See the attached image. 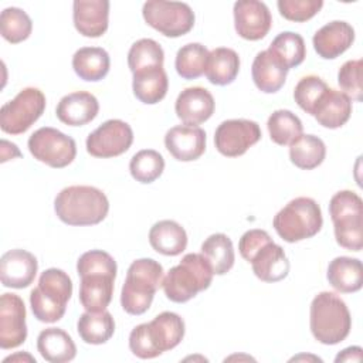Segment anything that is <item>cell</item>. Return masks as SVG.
I'll return each mask as SVG.
<instances>
[{
  "label": "cell",
  "mask_w": 363,
  "mask_h": 363,
  "mask_svg": "<svg viewBox=\"0 0 363 363\" xmlns=\"http://www.w3.org/2000/svg\"><path fill=\"white\" fill-rule=\"evenodd\" d=\"M186 326L180 315L164 311L147 323L135 326L129 335V349L139 359H153L174 349L184 337Z\"/></svg>",
  "instance_id": "1"
},
{
  "label": "cell",
  "mask_w": 363,
  "mask_h": 363,
  "mask_svg": "<svg viewBox=\"0 0 363 363\" xmlns=\"http://www.w3.org/2000/svg\"><path fill=\"white\" fill-rule=\"evenodd\" d=\"M54 210L68 225H95L108 216L109 201L105 193L94 186H69L57 194Z\"/></svg>",
  "instance_id": "2"
},
{
  "label": "cell",
  "mask_w": 363,
  "mask_h": 363,
  "mask_svg": "<svg viewBox=\"0 0 363 363\" xmlns=\"http://www.w3.org/2000/svg\"><path fill=\"white\" fill-rule=\"evenodd\" d=\"M309 326L313 337L322 345L343 342L352 329V318L345 301L333 292H319L311 302Z\"/></svg>",
  "instance_id": "3"
},
{
  "label": "cell",
  "mask_w": 363,
  "mask_h": 363,
  "mask_svg": "<svg viewBox=\"0 0 363 363\" xmlns=\"http://www.w3.org/2000/svg\"><path fill=\"white\" fill-rule=\"evenodd\" d=\"M164 278L163 267L152 258L135 259L126 272L121 291V305L129 315L145 313L162 286Z\"/></svg>",
  "instance_id": "4"
},
{
  "label": "cell",
  "mask_w": 363,
  "mask_h": 363,
  "mask_svg": "<svg viewBox=\"0 0 363 363\" xmlns=\"http://www.w3.org/2000/svg\"><path fill=\"white\" fill-rule=\"evenodd\" d=\"M72 295V281L67 272L60 268L45 269L38 285L30 294V306L37 320L44 323L58 322L67 309Z\"/></svg>",
  "instance_id": "5"
},
{
  "label": "cell",
  "mask_w": 363,
  "mask_h": 363,
  "mask_svg": "<svg viewBox=\"0 0 363 363\" xmlns=\"http://www.w3.org/2000/svg\"><path fill=\"white\" fill-rule=\"evenodd\" d=\"M213 269L201 254H186L182 261L169 269L163 278V291L167 299L184 303L199 292L207 289L213 281Z\"/></svg>",
  "instance_id": "6"
},
{
  "label": "cell",
  "mask_w": 363,
  "mask_h": 363,
  "mask_svg": "<svg viewBox=\"0 0 363 363\" xmlns=\"http://www.w3.org/2000/svg\"><path fill=\"white\" fill-rule=\"evenodd\" d=\"M323 224L322 210L311 197H296L274 217L277 234L286 242H298L316 235Z\"/></svg>",
  "instance_id": "7"
},
{
  "label": "cell",
  "mask_w": 363,
  "mask_h": 363,
  "mask_svg": "<svg viewBox=\"0 0 363 363\" xmlns=\"http://www.w3.org/2000/svg\"><path fill=\"white\" fill-rule=\"evenodd\" d=\"M329 214L336 242L349 251H360L363 247V201L360 196L352 190L335 193L329 201Z\"/></svg>",
  "instance_id": "8"
},
{
  "label": "cell",
  "mask_w": 363,
  "mask_h": 363,
  "mask_svg": "<svg viewBox=\"0 0 363 363\" xmlns=\"http://www.w3.org/2000/svg\"><path fill=\"white\" fill-rule=\"evenodd\" d=\"M45 111V95L34 86L21 89L0 109V128L9 135H21Z\"/></svg>",
  "instance_id": "9"
},
{
  "label": "cell",
  "mask_w": 363,
  "mask_h": 363,
  "mask_svg": "<svg viewBox=\"0 0 363 363\" xmlns=\"http://www.w3.org/2000/svg\"><path fill=\"white\" fill-rule=\"evenodd\" d=\"M147 26L164 37L177 38L187 34L194 26V11L187 3L149 0L142 7Z\"/></svg>",
  "instance_id": "10"
},
{
  "label": "cell",
  "mask_w": 363,
  "mask_h": 363,
  "mask_svg": "<svg viewBox=\"0 0 363 363\" xmlns=\"http://www.w3.org/2000/svg\"><path fill=\"white\" fill-rule=\"evenodd\" d=\"M27 146L34 159L54 169H62L71 164L77 156L75 140L50 126L37 129L28 138Z\"/></svg>",
  "instance_id": "11"
},
{
  "label": "cell",
  "mask_w": 363,
  "mask_h": 363,
  "mask_svg": "<svg viewBox=\"0 0 363 363\" xmlns=\"http://www.w3.org/2000/svg\"><path fill=\"white\" fill-rule=\"evenodd\" d=\"M133 142V130L121 119H109L86 138V152L94 157H116L128 152Z\"/></svg>",
  "instance_id": "12"
},
{
  "label": "cell",
  "mask_w": 363,
  "mask_h": 363,
  "mask_svg": "<svg viewBox=\"0 0 363 363\" xmlns=\"http://www.w3.org/2000/svg\"><path fill=\"white\" fill-rule=\"evenodd\" d=\"M262 133L259 125L250 119H227L214 133L216 149L227 157H238L254 146Z\"/></svg>",
  "instance_id": "13"
},
{
  "label": "cell",
  "mask_w": 363,
  "mask_h": 363,
  "mask_svg": "<svg viewBox=\"0 0 363 363\" xmlns=\"http://www.w3.org/2000/svg\"><path fill=\"white\" fill-rule=\"evenodd\" d=\"M27 339L26 306L16 294H3L0 298V347L14 349Z\"/></svg>",
  "instance_id": "14"
},
{
  "label": "cell",
  "mask_w": 363,
  "mask_h": 363,
  "mask_svg": "<svg viewBox=\"0 0 363 363\" xmlns=\"http://www.w3.org/2000/svg\"><path fill=\"white\" fill-rule=\"evenodd\" d=\"M233 13L237 34L248 41H258L264 38L272 26L269 9L265 3L258 0L235 1Z\"/></svg>",
  "instance_id": "15"
},
{
  "label": "cell",
  "mask_w": 363,
  "mask_h": 363,
  "mask_svg": "<svg viewBox=\"0 0 363 363\" xmlns=\"http://www.w3.org/2000/svg\"><path fill=\"white\" fill-rule=\"evenodd\" d=\"M38 271L37 258L21 248L10 250L0 259V281L6 288L23 289L34 282Z\"/></svg>",
  "instance_id": "16"
},
{
  "label": "cell",
  "mask_w": 363,
  "mask_h": 363,
  "mask_svg": "<svg viewBox=\"0 0 363 363\" xmlns=\"http://www.w3.org/2000/svg\"><path fill=\"white\" fill-rule=\"evenodd\" d=\"M216 102L208 89L190 86L183 89L174 104L177 118L187 126H197L211 118Z\"/></svg>",
  "instance_id": "17"
},
{
  "label": "cell",
  "mask_w": 363,
  "mask_h": 363,
  "mask_svg": "<svg viewBox=\"0 0 363 363\" xmlns=\"http://www.w3.org/2000/svg\"><path fill=\"white\" fill-rule=\"evenodd\" d=\"M164 146L179 162L197 160L206 150V132L199 126H173L164 135Z\"/></svg>",
  "instance_id": "18"
},
{
  "label": "cell",
  "mask_w": 363,
  "mask_h": 363,
  "mask_svg": "<svg viewBox=\"0 0 363 363\" xmlns=\"http://www.w3.org/2000/svg\"><path fill=\"white\" fill-rule=\"evenodd\" d=\"M108 0H75L72 4V20L77 31L89 38H98L108 30Z\"/></svg>",
  "instance_id": "19"
},
{
  "label": "cell",
  "mask_w": 363,
  "mask_h": 363,
  "mask_svg": "<svg viewBox=\"0 0 363 363\" xmlns=\"http://www.w3.org/2000/svg\"><path fill=\"white\" fill-rule=\"evenodd\" d=\"M354 41V30L353 27L340 20L330 21L320 27L312 38L313 48L316 54L325 60H335Z\"/></svg>",
  "instance_id": "20"
},
{
  "label": "cell",
  "mask_w": 363,
  "mask_h": 363,
  "mask_svg": "<svg viewBox=\"0 0 363 363\" xmlns=\"http://www.w3.org/2000/svg\"><path fill=\"white\" fill-rule=\"evenodd\" d=\"M98 112V99L86 91H77L62 96L55 108V115L60 122L68 126H84L94 121Z\"/></svg>",
  "instance_id": "21"
},
{
  "label": "cell",
  "mask_w": 363,
  "mask_h": 363,
  "mask_svg": "<svg viewBox=\"0 0 363 363\" xmlns=\"http://www.w3.org/2000/svg\"><path fill=\"white\" fill-rule=\"evenodd\" d=\"M79 278L81 305L89 312L105 311L112 301L116 275L108 272H85Z\"/></svg>",
  "instance_id": "22"
},
{
  "label": "cell",
  "mask_w": 363,
  "mask_h": 363,
  "mask_svg": "<svg viewBox=\"0 0 363 363\" xmlns=\"http://www.w3.org/2000/svg\"><path fill=\"white\" fill-rule=\"evenodd\" d=\"M250 262L255 277L264 282H278L289 274L288 257L284 248L274 241L264 244Z\"/></svg>",
  "instance_id": "23"
},
{
  "label": "cell",
  "mask_w": 363,
  "mask_h": 363,
  "mask_svg": "<svg viewBox=\"0 0 363 363\" xmlns=\"http://www.w3.org/2000/svg\"><path fill=\"white\" fill-rule=\"evenodd\" d=\"M288 71L289 69L269 50L259 51L255 55L251 67L252 81L264 94L278 92L286 81Z\"/></svg>",
  "instance_id": "24"
},
{
  "label": "cell",
  "mask_w": 363,
  "mask_h": 363,
  "mask_svg": "<svg viewBox=\"0 0 363 363\" xmlns=\"http://www.w3.org/2000/svg\"><path fill=\"white\" fill-rule=\"evenodd\" d=\"M352 115V99L342 91L328 88L312 111L319 125L328 129L343 126Z\"/></svg>",
  "instance_id": "25"
},
{
  "label": "cell",
  "mask_w": 363,
  "mask_h": 363,
  "mask_svg": "<svg viewBox=\"0 0 363 363\" xmlns=\"http://www.w3.org/2000/svg\"><path fill=\"white\" fill-rule=\"evenodd\" d=\"M149 242L156 252L176 257L186 250L187 234L177 221L160 220L152 225L149 231Z\"/></svg>",
  "instance_id": "26"
},
{
  "label": "cell",
  "mask_w": 363,
  "mask_h": 363,
  "mask_svg": "<svg viewBox=\"0 0 363 363\" xmlns=\"http://www.w3.org/2000/svg\"><path fill=\"white\" fill-rule=\"evenodd\" d=\"M326 278L337 292H357L363 285L362 261L352 257H336L329 262Z\"/></svg>",
  "instance_id": "27"
},
{
  "label": "cell",
  "mask_w": 363,
  "mask_h": 363,
  "mask_svg": "<svg viewBox=\"0 0 363 363\" xmlns=\"http://www.w3.org/2000/svg\"><path fill=\"white\" fill-rule=\"evenodd\" d=\"M37 350L50 363H67L77 356L72 337L60 328L43 329L37 337Z\"/></svg>",
  "instance_id": "28"
},
{
  "label": "cell",
  "mask_w": 363,
  "mask_h": 363,
  "mask_svg": "<svg viewBox=\"0 0 363 363\" xmlns=\"http://www.w3.org/2000/svg\"><path fill=\"white\" fill-rule=\"evenodd\" d=\"M169 88V78L163 67L146 68L133 74L132 89L133 95L146 105L160 102Z\"/></svg>",
  "instance_id": "29"
},
{
  "label": "cell",
  "mask_w": 363,
  "mask_h": 363,
  "mask_svg": "<svg viewBox=\"0 0 363 363\" xmlns=\"http://www.w3.org/2000/svg\"><path fill=\"white\" fill-rule=\"evenodd\" d=\"M111 67V58L102 47H82L72 55V68L75 74L89 82L104 79Z\"/></svg>",
  "instance_id": "30"
},
{
  "label": "cell",
  "mask_w": 363,
  "mask_h": 363,
  "mask_svg": "<svg viewBox=\"0 0 363 363\" xmlns=\"http://www.w3.org/2000/svg\"><path fill=\"white\" fill-rule=\"evenodd\" d=\"M240 57L233 48L218 47L210 51L204 71L208 82L218 86L228 85L237 78Z\"/></svg>",
  "instance_id": "31"
},
{
  "label": "cell",
  "mask_w": 363,
  "mask_h": 363,
  "mask_svg": "<svg viewBox=\"0 0 363 363\" xmlns=\"http://www.w3.org/2000/svg\"><path fill=\"white\" fill-rule=\"evenodd\" d=\"M77 330L79 337L88 345H104L115 332V320L105 309L99 312H84L78 322Z\"/></svg>",
  "instance_id": "32"
},
{
  "label": "cell",
  "mask_w": 363,
  "mask_h": 363,
  "mask_svg": "<svg viewBox=\"0 0 363 363\" xmlns=\"http://www.w3.org/2000/svg\"><path fill=\"white\" fill-rule=\"evenodd\" d=\"M200 254L207 259L214 275L227 274L235 261L233 241L223 233H216L207 237L201 244Z\"/></svg>",
  "instance_id": "33"
},
{
  "label": "cell",
  "mask_w": 363,
  "mask_h": 363,
  "mask_svg": "<svg viewBox=\"0 0 363 363\" xmlns=\"http://www.w3.org/2000/svg\"><path fill=\"white\" fill-rule=\"evenodd\" d=\"M326 156V146L323 140L315 135H301L289 145L291 162L302 169L312 170L322 164Z\"/></svg>",
  "instance_id": "34"
},
{
  "label": "cell",
  "mask_w": 363,
  "mask_h": 363,
  "mask_svg": "<svg viewBox=\"0 0 363 363\" xmlns=\"http://www.w3.org/2000/svg\"><path fill=\"white\" fill-rule=\"evenodd\" d=\"M267 128L271 140L279 146L291 145L303 130L301 119L288 109L274 111L267 121Z\"/></svg>",
  "instance_id": "35"
},
{
  "label": "cell",
  "mask_w": 363,
  "mask_h": 363,
  "mask_svg": "<svg viewBox=\"0 0 363 363\" xmlns=\"http://www.w3.org/2000/svg\"><path fill=\"white\" fill-rule=\"evenodd\" d=\"M210 51L200 43H189L179 48L174 60L177 74L184 79H196L206 71Z\"/></svg>",
  "instance_id": "36"
},
{
  "label": "cell",
  "mask_w": 363,
  "mask_h": 363,
  "mask_svg": "<svg viewBox=\"0 0 363 363\" xmlns=\"http://www.w3.org/2000/svg\"><path fill=\"white\" fill-rule=\"evenodd\" d=\"M268 50L274 52L288 69L301 65L306 57L305 41L301 34L294 31L279 33L272 40Z\"/></svg>",
  "instance_id": "37"
},
{
  "label": "cell",
  "mask_w": 363,
  "mask_h": 363,
  "mask_svg": "<svg viewBox=\"0 0 363 363\" xmlns=\"http://www.w3.org/2000/svg\"><path fill=\"white\" fill-rule=\"evenodd\" d=\"M164 52L162 45L152 38L135 41L128 52V65L132 74L155 67H163Z\"/></svg>",
  "instance_id": "38"
},
{
  "label": "cell",
  "mask_w": 363,
  "mask_h": 363,
  "mask_svg": "<svg viewBox=\"0 0 363 363\" xmlns=\"http://www.w3.org/2000/svg\"><path fill=\"white\" fill-rule=\"evenodd\" d=\"M164 170V159L155 149H143L135 153L129 162L130 176L142 183L149 184L162 176Z\"/></svg>",
  "instance_id": "39"
},
{
  "label": "cell",
  "mask_w": 363,
  "mask_h": 363,
  "mask_svg": "<svg viewBox=\"0 0 363 363\" xmlns=\"http://www.w3.org/2000/svg\"><path fill=\"white\" fill-rule=\"evenodd\" d=\"M33 21L30 16L18 7H7L0 14V33L11 44H18L30 37Z\"/></svg>",
  "instance_id": "40"
},
{
  "label": "cell",
  "mask_w": 363,
  "mask_h": 363,
  "mask_svg": "<svg viewBox=\"0 0 363 363\" xmlns=\"http://www.w3.org/2000/svg\"><path fill=\"white\" fill-rule=\"evenodd\" d=\"M328 84L318 75L302 77L294 89V99L298 106L306 113L312 115V111L320 96L328 89Z\"/></svg>",
  "instance_id": "41"
},
{
  "label": "cell",
  "mask_w": 363,
  "mask_h": 363,
  "mask_svg": "<svg viewBox=\"0 0 363 363\" xmlns=\"http://www.w3.org/2000/svg\"><path fill=\"white\" fill-rule=\"evenodd\" d=\"M337 84L343 94H346L352 101H362V60L346 61L337 72Z\"/></svg>",
  "instance_id": "42"
},
{
  "label": "cell",
  "mask_w": 363,
  "mask_h": 363,
  "mask_svg": "<svg viewBox=\"0 0 363 363\" xmlns=\"http://www.w3.org/2000/svg\"><path fill=\"white\" fill-rule=\"evenodd\" d=\"M279 14L295 23H303L316 16L323 7L322 0H278Z\"/></svg>",
  "instance_id": "43"
},
{
  "label": "cell",
  "mask_w": 363,
  "mask_h": 363,
  "mask_svg": "<svg viewBox=\"0 0 363 363\" xmlns=\"http://www.w3.org/2000/svg\"><path fill=\"white\" fill-rule=\"evenodd\" d=\"M118 267L113 257L102 250H91L84 252L77 261V272H108L116 275Z\"/></svg>",
  "instance_id": "44"
},
{
  "label": "cell",
  "mask_w": 363,
  "mask_h": 363,
  "mask_svg": "<svg viewBox=\"0 0 363 363\" xmlns=\"http://www.w3.org/2000/svg\"><path fill=\"white\" fill-rule=\"evenodd\" d=\"M272 241V238L269 237V234L265 230H259V228H254V230H248L245 231L238 242V250L241 257L245 261H251L252 255L267 242Z\"/></svg>",
  "instance_id": "45"
},
{
  "label": "cell",
  "mask_w": 363,
  "mask_h": 363,
  "mask_svg": "<svg viewBox=\"0 0 363 363\" xmlns=\"http://www.w3.org/2000/svg\"><path fill=\"white\" fill-rule=\"evenodd\" d=\"M362 347L360 346H350L343 349L342 352L337 353L335 357V362H362Z\"/></svg>",
  "instance_id": "46"
},
{
  "label": "cell",
  "mask_w": 363,
  "mask_h": 363,
  "mask_svg": "<svg viewBox=\"0 0 363 363\" xmlns=\"http://www.w3.org/2000/svg\"><path fill=\"white\" fill-rule=\"evenodd\" d=\"M14 360H28V362H35V359L33 356H30L28 353H17V354H13V356H9L6 357L3 362H14Z\"/></svg>",
  "instance_id": "47"
}]
</instances>
